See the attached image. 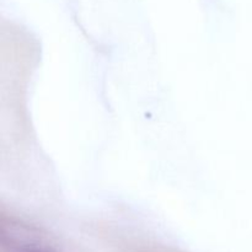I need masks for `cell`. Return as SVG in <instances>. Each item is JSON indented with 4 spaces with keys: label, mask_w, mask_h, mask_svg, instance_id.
<instances>
[{
    "label": "cell",
    "mask_w": 252,
    "mask_h": 252,
    "mask_svg": "<svg viewBox=\"0 0 252 252\" xmlns=\"http://www.w3.org/2000/svg\"><path fill=\"white\" fill-rule=\"evenodd\" d=\"M1 250L2 252H56L29 226L11 219L2 220Z\"/></svg>",
    "instance_id": "cell-1"
}]
</instances>
